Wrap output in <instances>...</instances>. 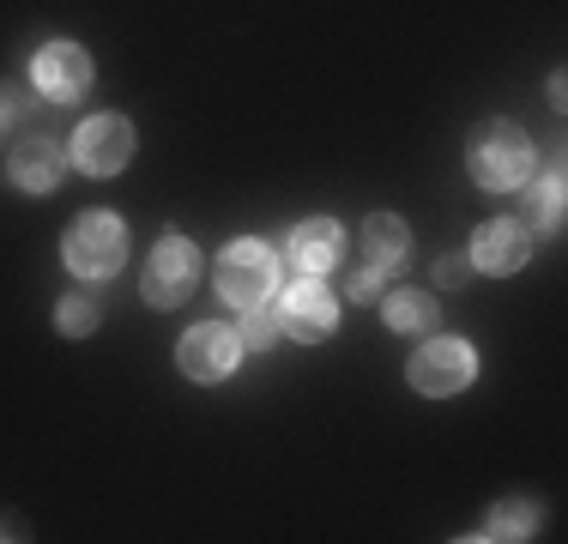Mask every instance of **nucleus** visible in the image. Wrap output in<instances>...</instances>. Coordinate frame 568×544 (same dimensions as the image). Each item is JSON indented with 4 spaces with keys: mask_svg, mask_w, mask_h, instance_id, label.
I'll use <instances>...</instances> for the list:
<instances>
[{
    "mask_svg": "<svg viewBox=\"0 0 568 544\" xmlns=\"http://www.w3.org/2000/svg\"><path fill=\"white\" fill-rule=\"evenodd\" d=\"M471 182L490 188V194H508V188H526L538 170V152L532 140H526L514 121H484L478 133H471V158H466Z\"/></svg>",
    "mask_w": 568,
    "mask_h": 544,
    "instance_id": "nucleus-1",
    "label": "nucleus"
},
{
    "mask_svg": "<svg viewBox=\"0 0 568 544\" xmlns=\"http://www.w3.org/2000/svg\"><path fill=\"white\" fill-rule=\"evenodd\" d=\"M67 266L79 272V279H110V272L128 261V230H121L115 212H85L73 218V230H67Z\"/></svg>",
    "mask_w": 568,
    "mask_h": 544,
    "instance_id": "nucleus-2",
    "label": "nucleus"
},
{
    "mask_svg": "<svg viewBox=\"0 0 568 544\" xmlns=\"http://www.w3.org/2000/svg\"><path fill=\"white\" fill-rule=\"evenodd\" d=\"M471 375H478V357H471L466 339H424L412 351V363H405V381L417 393H429V400H448V393L471 387Z\"/></svg>",
    "mask_w": 568,
    "mask_h": 544,
    "instance_id": "nucleus-3",
    "label": "nucleus"
},
{
    "mask_svg": "<svg viewBox=\"0 0 568 544\" xmlns=\"http://www.w3.org/2000/svg\"><path fill=\"white\" fill-rule=\"evenodd\" d=\"M278 284V254L266 249V242H230V249L219 254V296L236 309H254L266 303V291Z\"/></svg>",
    "mask_w": 568,
    "mask_h": 544,
    "instance_id": "nucleus-4",
    "label": "nucleus"
},
{
    "mask_svg": "<svg viewBox=\"0 0 568 544\" xmlns=\"http://www.w3.org/2000/svg\"><path fill=\"white\" fill-rule=\"evenodd\" d=\"M194 284H200V249L187 236H164L152 254H145L140 291H145V303H152V309H175Z\"/></svg>",
    "mask_w": 568,
    "mask_h": 544,
    "instance_id": "nucleus-5",
    "label": "nucleus"
},
{
    "mask_svg": "<svg viewBox=\"0 0 568 544\" xmlns=\"http://www.w3.org/2000/svg\"><path fill=\"white\" fill-rule=\"evenodd\" d=\"M67 158H73L85 175H115V170H128V158H133V121H128V115H91V121H79Z\"/></svg>",
    "mask_w": 568,
    "mask_h": 544,
    "instance_id": "nucleus-6",
    "label": "nucleus"
},
{
    "mask_svg": "<svg viewBox=\"0 0 568 544\" xmlns=\"http://www.w3.org/2000/svg\"><path fill=\"white\" fill-rule=\"evenodd\" d=\"M175 363H182V375H194V381H224V375L242 363L236 326L206 321V326H194V333H182V345H175Z\"/></svg>",
    "mask_w": 568,
    "mask_h": 544,
    "instance_id": "nucleus-7",
    "label": "nucleus"
},
{
    "mask_svg": "<svg viewBox=\"0 0 568 544\" xmlns=\"http://www.w3.org/2000/svg\"><path fill=\"white\" fill-rule=\"evenodd\" d=\"M31 85L43 91L49 103L85 98V85H91V54L79 49V43H43V49H37V61H31Z\"/></svg>",
    "mask_w": 568,
    "mask_h": 544,
    "instance_id": "nucleus-8",
    "label": "nucleus"
},
{
    "mask_svg": "<svg viewBox=\"0 0 568 544\" xmlns=\"http://www.w3.org/2000/svg\"><path fill=\"white\" fill-rule=\"evenodd\" d=\"M466 261L478 272H520L532 261V224H520V218H490V224H478Z\"/></svg>",
    "mask_w": 568,
    "mask_h": 544,
    "instance_id": "nucleus-9",
    "label": "nucleus"
},
{
    "mask_svg": "<svg viewBox=\"0 0 568 544\" xmlns=\"http://www.w3.org/2000/svg\"><path fill=\"white\" fill-rule=\"evenodd\" d=\"M278 321H284V333H291V339L315 345V339H327L333 326H339V303H333V296L321 291L315 279H303V284H291V296H284Z\"/></svg>",
    "mask_w": 568,
    "mask_h": 544,
    "instance_id": "nucleus-10",
    "label": "nucleus"
},
{
    "mask_svg": "<svg viewBox=\"0 0 568 544\" xmlns=\"http://www.w3.org/2000/svg\"><path fill=\"white\" fill-rule=\"evenodd\" d=\"M67 145L55 140H43V133H31L24 145H12V163H7V175L24 188V194H49V188L61 182V170H67Z\"/></svg>",
    "mask_w": 568,
    "mask_h": 544,
    "instance_id": "nucleus-11",
    "label": "nucleus"
},
{
    "mask_svg": "<svg viewBox=\"0 0 568 544\" xmlns=\"http://www.w3.org/2000/svg\"><path fill=\"white\" fill-rule=\"evenodd\" d=\"M339 249H345V236L333 218H308V224L291 230V266L303 279H321L327 266H339Z\"/></svg>",
    "mask_w": 568,
    "mask_h": 544,
    "instance_id": "nucleus-12",
    "label": "nucleus"
},
{
    "mask_svg": "<svg viewBox=\"0 0 568 544\" xmlns=\"http://www.w3.org/2000/svg\"><path fill=\"white\" fill-rule=\"evenodd\" d=\"M405 242H412V230H405V218H394V212H375L369 224H363V254H369L375 272H394L405 261Z\"/></svg>",
    "mask_w": 568,
    "mask_h": 544,
    "instance_id": "nucleus-13",
    "label": "nucleus"
},
{
    "mask_svg": "<svg viewBox=\"0 0 568 544\" xmlns=\"http://www.w3.org/2000/svg\"><path fill=\"white\" fill-rule=\"evenodd\" d=\"M387 326H394V333H436V296L429 291H394L387 296Z\"/></svg>",
    "mask_w": 568,
    "mask_h": 544,
    "instance_id": "nucleus-14",
    "label": "nucleus"
},
{
    "mask_svg": "<svg viewBox=\"0 0 568 544\" xmlns=\"http://www.w3.org/2000/svg\"><path fill=\"white\" fill-rule=\"evenodd\" d=\"M532 526H538V508H532V502H496L478 538H532Z\"/></svg>",
    "mask_w": 568,
    "mask_h": 544,
    "instance_id": "nucleus-15",
    "label": "nucleus"
},
{
    "mask_svg": "<svg viewBox=\"0 0 568 544\" xmlns=\"http://www.w3.org/2000/svg\"><path fill=\"white\" fill-rule=\"evenodd\" d=\"M278 333H284V321L273 315V309H242V326H236V339H242V351H266V345H278Z\"/></svg>",
    "mask_w": 568,
    "mask_h": 544,
    "instance_id": "nucleus-16",
    "label": "nucleus"
},
{
    "mask_svg": "<svg viewBox=\"0 0 568 544\" xmlns=\"http://www.w3.org/2000/svg\"><path fill=\"white\" fill-rule=\"evenodd\" d=\"M55 321H61V333H91V326L103 321V309H98V296H67V303L55 309Z\"/></svg>",
    "mask_w": 568,
    "mask_h": 544,
    "instance_id": "nucleus-17",
    "label": "nucleus"
},
{
    "mask_svg": "<svg viewBox=\"0 0 568 544\" xmlns=\"http://www.w3.org/2000/svg\"><path fill=\"white\" fill-rule=\"evenodd\" d=\"M532 206H538V224H562V170H550L545 182H538Z\"/></svg>",
    "mask_w": 568,
    "mask_h": 544,
    "instance_id": "nucleus-18",
    "label": "nucleus"
},
{
    "mask_svg": "<svg viewBox=\"0 0 568 544\" xmlns=\"http://www.w3.org/2000/svg\"><path fill=\"white\" fill-rule=\"evenodd\" d=\"M345 291H351V303H382V272H375V266H357Z\"/></svg>",
    "mask_w": 568,
    "mask_h": 544,
    "instance_id": "nucleus-19",
    "label": "nucleus"
},
{
    "mask_svg": "<svg viewBox=\"0 0 568 544\" xmlns=\"http://www.w3.org/2000/svg\"><path fill=\"white\" fill-rule=\"evenodd\" d=\"M466 266H471V261H459V254H448V261L436 266V279L448 284V291H459V284H466Z\"/></svg>",
    "mask_w": 568,
    "mask_h": 544,
    "instance_id": "nucleus-20",
    "label": "nucleus"
},
{
    "mask_svg": "<svg viewBox=\"0 0 568 544\" xmlns=\"http://www.w3.org/2000/svg\"><path fill=\"white\" fill-rule=\"evenodd\" d=\"M12 121H19V98H12L7 85H0V128H12Z\"/></svg>",
    "mask_w": 568,
    "mask_h": 544,
    "instance_id": "nucleus-21",
    "label": "nucleus"
},
{
    "mask_svg": "<svg viewBox=\"0 0 568 544\" xmlns=\"http://www.w3.org/2000/svg\"><path fill=\"white\" fill-rule=\"evenodd\" d=\"M0 538H24V533H19V521H12V514H7V521H0Z\"/></svg>",
    "mask_w": 568,
    "mask_h": 544,
    "instance_id": "nucleus-22",
    "label": "nucleus"
}]
</instances>
